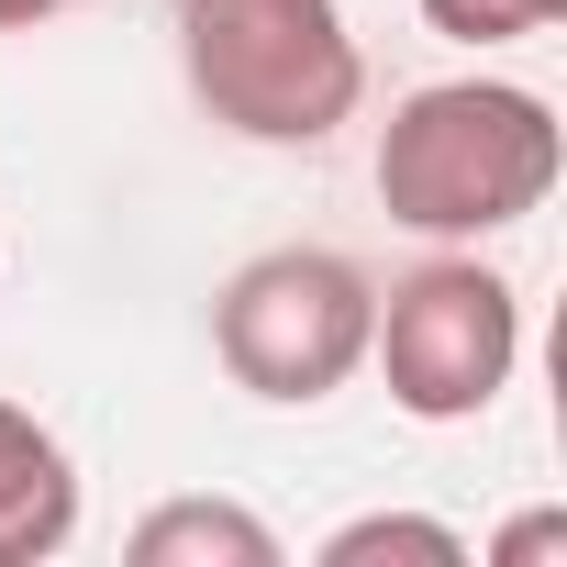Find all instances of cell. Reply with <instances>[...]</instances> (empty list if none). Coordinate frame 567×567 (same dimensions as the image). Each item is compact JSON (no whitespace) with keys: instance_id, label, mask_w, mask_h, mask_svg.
Listing matches in <instances>:
<instances>
[{"instance_id":"4","label":"cell","mask_w":567,"mask_h":567,"mask_svg":"<svg viewBox=\"0 0 567 567\" xmlns=\"http://www.w3.org/2000/svg\"><path fill=\"white\" fill-rule=\"evenodd\" d=\"M368 357L412 423H478L523 368V290L478 256H434L390 278V301L368 312Z\"/></svg>"},{"instance_id":"8","label":"cell","mask_w":567,"mask_h":567,"mask_svg":"<svg viewBox=\"0 0 567 567\" xmlns=\"http://www.w3.org/2000/svg\"><path fill=\"white\" fill-rule=\"evenodd\" d=\"M556 12H567V0H423V23L456 34V45H523V34H545Z\"/></svg>"},{"instance_id":"7","label":"cell","mask_w":567,"mask_h":567,"mask_svg":"<svg viewBox=\"0 0 567 567\" xmlns=\"http://www.w3.org/2000/svg\"><path fill=\"white\" fill-rule=\"evenodd\" d=\"M379 556H412V567H467V534H456V523H423V512H368V523L323 534V567H379Z\"/></svg>"},{"instance_id":"5","label":"cell","mask_w":567,"mask_h":567,"mask_svg":"<svg viewBox=\"0 0 567 567\" xmlns=\"http://www.w3.org/2000/svg\"><path fill=\"white\" fill-rule=\"evenodd\" d=\"M68 534H79V467H68V445L23 401H0V567H45Z\"/></svg>"},{"instance_id":"10","label":"cell","mask_w":567,"mask_h":567,"mask_svg":"<svg viewBox=\"0 0 567 567\" xmlns=\"http://www.w3.org/2000/svg\"><path fill=\"white\" fill-rule=\"evenodd\" d=\"M45 12H68V0H0V34H34Z\"/></svg>"},{"instance_id":"3","label":"cell","mask_w":567,"mask_h":567,"mask_svg":"<svg viewBox=\"0 0 567 567\" xmlns=\"http://www.w3.org/2000/svg\"><path fill=\"white\" fill-rule=\"evenodd\" d=\"M368 267L334 256V245H278V256H245L212 301V357L234 368V390L256 401H334L357 368H368Z\"/></svg>"},{"instance_id":"9","label":"cell","mask_w":567,"mask_h":567,"mask_svg":"<svg viewBox=\"0 0 567 567\" xmlns=\"http://www.w3.org/2000/svg\"><path fill=\"white\" fill-rule=\"evenodd\" d=\"M489 556H501V567H545V556H567V523H556V512H523Z\"/></svg>"},{"instance_id":"1","label":"cell","mask_w":567,"mask_h":567,"mask_svg":"<svg viewBox=\"0 0 567 567\" xmlns=\"http://www.w3.org/2000/svg\"><path fill=\"white\" fill-rule=\"evenodd\" d=\"M556 189V112L512 79H434L379 123V212L423 245L534 223Z\"/></svg>"},{"instance_id":"6","label":"cell","mask_w":567,"mask_h":567,"mask_svg":"<svg viewBox=\"0 0 567 567\" xmlns=\"http://www.w3.org/2000/svg\"><path fill=\"white\" fill-rule=\"evenodd\" d=\"M134 567H278V534L245 501H156L134 523Z\"/></svg>"},{"instance_id":"2","label":"cell","mask_w":567,"mask_h":567,"mask_svg":"<svg viewBox=\"0 0 567 567\" xmlns=\"http://www.w3.org/2000/svg\"><path fill=\"white\" fill-rule=\"evenodd\" d=\"M178 68L245 145H323L368 101V56L334 0H178Z\"/></svg>"}]
</instances>
